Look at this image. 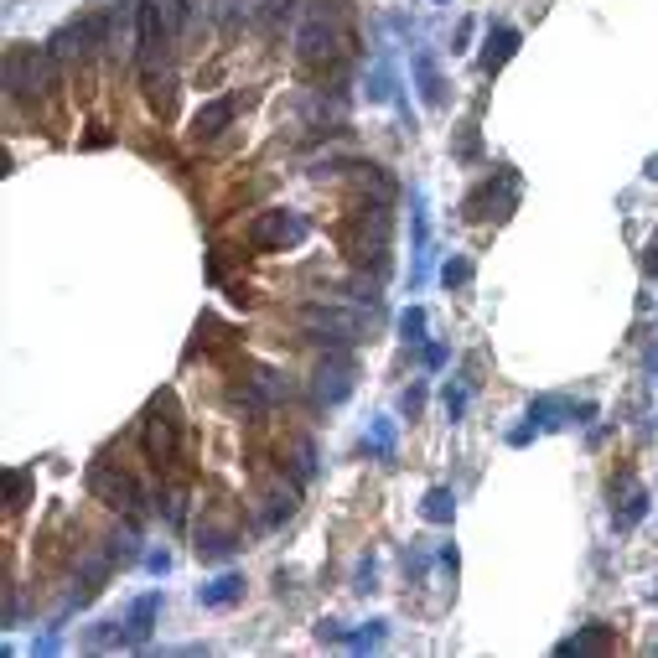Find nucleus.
<instances>
[{"label": "nucleus", "mask_w": 658, "mask_h": 658, "mask_svg": "<svg viewBox=\"0 0 658 658\" xmlns=\"http://www.w3.org/2000/svg\"><path fill=\"white\" fill-rule=\"evenodd\" d=\"M353 57V11L348 0H306L296 11V63L306 73H338Z\"/></svg>", "instance_id": "obj_1"}, {"label": "nucleus", "mask_w": 658, "mask_h": 658, "mask_svg": "<svg viewBox=\"0 0 658 658\" xmlns=\"http://www.w3.org/2000/svg\"><path fill=\"white\" fill-rule=\"evenodd\" d=\"M389 203H373V197H358L353 208L342 213L338 224V249L348 255L358 275H373V280H384L389 275Z\"/></svg>", "instance_id": "obj_2"}, {"label": "nucleus", "mask_w": 658, "mask_h": 658, "mask_svg": "<svg viewBox=\"0 0 658 658\" xmlns=\"http://www.w3.org/2000/svg\"><path fill=\"white\" fill-rule=\"evenodd\" d=\"M57 57L52 47H11L5 52V99H11V110H32V120H47L52 125V99H57Z\"/></svg>", "instance_id": "obj_3"}, {"label": "nucleus", "mask_w": 658, "mask_h": 658, "mask_svg": "<svg viewBox=\"0 0 658 658\" xmlns=\"http://www.w3.org/2000/svg\"><path fill=\"white\" fill-rule=\"evenodd\" d=\"M296 327H301L306 342H321V348H353V342H363V332H369L363 311H342V306H332V301H306L301 311H296Z\"/></svg>", "instance_id": "obj_4"}, {"label": "nucleus", "mask_w": 658, "mask_h": 658, "mask_svg": "<svg viewBox=\"0 0 658 658\" xmlns=\"http://www.w3.org/2000/svg\"><path fill=\"white\" fill-rule=\"evenodd\" d=\"M141 451L156 472H172V466H177L182 415H177V400H172V394H156V400H151V410H145V420H141Z\"/></svg>", "instance_id": "obj_5"}, {"label": "nucleus", "mask_w": 658, "mask_h": 658, "mask_svg": "<svg viewBox=\"0 0 658 658\" xmlns=\"http://www.w3.org/2000/svg\"><path fill=\"white\" fill-rule=\"evenodd\" d=\"M518 208V177H514V166H498V172H487V177L472 187V193L462 197V224H503L508 213Z\"/></svg>", "instance_id": "obj_6"}, {"label": "nucleus", "mask_w": 658, "mask_h": 658, "mask_svg": "<svg viewBox=\"0 0 658 658\" xmlns=\"http://www.w3.org/2000/svg\"><path fill=\"white\" fill-rule=\"evenodd\" d=\"M83 487H89V498L104 503V508H114V514H141V482L130 477L120 462H110V456H99V462H89V472H83Z\"/></svg>", "instance_id": "obj_7"}, {"label": "nucleus", "mask_w": 658, "mask_h": 658, "mask_svg": "<svg viewBox=\"0 0 658 658\" xmlns=\"http://www.w3.org/2000/svg\"><path fill=\"white\" fill-rule=\"evenodd\" d=\"M311 234V224H306L296 208H265L255 213L249 224H244V244L255 249V255H275V249H296V244Z\"/></svg>", "instance_id": "obj_8"}, {"label": "nucleus", "mask_w": 658, "mask_h": 658, "mask_svg": "<svg viewBox=\"0 0 658 658\" xmlns=\"http://www.w3.org/2000/svg\"><path fill=\"white\" fill-rule=\"evenodd\" d=\"M358 384V363L348 348H327V353L317 358V369H311V384H306V400L317 404V410H332V404H342L348 394H353Z\"/></svg>", "instance_id": "obj_9"}, {"label": "nucleus", "mask_w": 658, "mask_h": 658, "mask_svg": "<svg viewBox=\"0 0 658 658\" xmlns=\"http://www.w3.org/2000/svg\"><path fill=\"white\" fill-rule=\"evenodd\" d=\"M244 549V524L228 508H208V514L197 518V555L208 565L228 560V555H239Z\"/></svg>", "instance_id": "obj_10"}, {"label": "nucleus", "mask_w": 658, "mask_h": 658, "mask_svg": "<svg viewBox=\"0 0 658 658\" xmlns=\"http://www.w3.org/2000/svg\"><path fill=\"white\" fill-rule=\"evenodd\" d=\"M642 514H648V493L632 472H622V482H611V518H617V529H632Z\"/></svg>", "instance_id": "obj_11"}, {"label": "nucleus", "mask_w": 658, "mask_h": 658, "mask_svg": "<svg viewBox=\"0 0 658 658\" xmlns=\"http://www.w3.org/2000/svg\"><path fill=\"white\" fill-rule=\"evenodd\" d=\"M239 114V99H208L203 110L193 114V141H218Z\"/></svg>", "instance_id": "obj_12"}, {"label": "nucleus", "mask_w": 658, "mask_h": 658, "mask_svg": "<svg viewBox=\"0 0 658 658\" xmlns=\"http://www.w3.org/2000/svg\"><path fill=\"white\" fill-rule=\"evenodd\" d=\"M518 42H524L518 26H493V32H487V52H482V73L493 78V73H498V68L518 52Z\"/></svg>", "instance_id": "obj_13"}, {"label": "nucleus", "mask_w": 658, "mask_h": 658, "mask_svg": "<svg viewBox=\"0 0 658 658\" xmlns=\"http://www.w3.org/2000/svg\"><path fill=\"white\" fill-rule=\"evenodd\" d=\"M156 617H161V591H145L135 607H130L125 627H130V642H145L151 632H156Z\"/></svg>", "instance_id": "obj_14"}, {"label": "nucleus", "mask_w": 658, "mask_h": 658, "mask_svg": "<svg viewBox=\"0 0 658 658\" xmlns=\"http://www.w3.org/2000/svg\"><path fill=\"white\" fill-rule=\"evenodd\" d=\"M415 83H420V99H425V104H431V110H441V104H446V83H441V73H435V57L431 52H415Z\"/></svg>", "instance_id": "obj_15"}, {"label": "nucleus", "mask_w": 658, "mask_h": 658, "mask_svg": "<svg viewBox=\"0 0 658 658\" xmlns=\"http://www.w3.org/2000/svg\"><path fill=\"white\" fill-rule=\"evenodd\" d=\"M197 601L203 607H234V601H244V576H218L213 586H197Z\"/></svg>", "instance_id": "obj_16"}, {"label": "nucleus", "mask_w": 658, "mask_h": 658, "mask_svg": "<svg viewBox=\"0 0 658 658\" xmlns=\"http://www.w3.org/2000/svg\"><path fill=\"white\" fill-rule=\"evenodd\" d=\"M611 632H617V627L591 622L586 632H576V638H565V642H560V653H601V648L611 642Z\"/></svg>", "instance_id": "obj_17"}, {"label": "nucleus", "mask_w": 658, "mask_h": 658, "mask_svg": "<svg viewBox=\"0 0 658 658\" xmlns=\"http://www.w3.org/2000/svg\"><path fill=\"white\" fill-rule=\"evenodd\" d=\"M420 514L431 518V524H451V514H456V498H451V487H431Z\"/></svg>", "instance_id": "obj_18"}, {"label": "nucleus", "mask_w": 658, "mask_h": 658, "mask_svg": "<svg viewBox=\"0 0 658 658\" xmlns=\"http://www.w3.org/2000/svg\"><path fill=\"white\" fill-rule=\"evenodd\" d=\"M5 493H11V514H21L26 508V498H32V472H5Z\"/></svg>", "instance_id": "obj_19"}, {"label": "nucleus", "mask_w": 658, "mask_h": 658, "mask_svg": "<svg viewBox=\"0 0 658 658\" xmlns=\"http://www.w3.org/2000/svg\"><path fill=\"white\" fill-rule=\"evenodd\" d=\"M466 280H472V259H462V255H451L446 265H441V286L446 290H462Z\"/></svg>", "instance_id": "obj_20"}, {"label": "nucleus", "mask_w": 658, "mask_h": 658, "mask_svg": "<svg viewBox=\"0 0 658 658\" xmlns=\"http://www.w3.org/2000/svg\"><path fill=\"white\" fill-rule=\"evenodd\" d=\"M400 332H404V342H410V348H420V342H425V311H420V306H410V311L400 317Z\"/></svg>", "instance_id": "obj_21"}, {"label": "nucleus", "mask_w": 658, "mask_h": 658, "mask_svg": "<svg viewBox=\"0 0 658 658\" xmlns=\"http://www.w3.org/2000/svg\"><path fill=\"white\" fill-rule=\"evenodd\" d=\"M363 451H373V456H389V451H394V425H389V420H379V425H373V435L363 441Z\"/></svg>", "instance_id": "obj_22"}, {"label": "nucleus", "mask_w": 658, "mask_h": 658, "mask_svg": "<svg viewBox=\"0 0 658 658\" xmlns=\"http://www.w3.org/2000/svg\"><path fill=\"white\" fill-rule=\"evenodd\" d=\"M420 404H425V384H410V389L400 394V410H404L410 420H415V415H420Z\"/></svg>", "instance_id": "obj_23"}, {"label": "nucleus", "mask_w": 658, "mask_h": 658, "mask_svg": "<svg viewBox=\"0 0 658 658\" xmlns=\"http://www.w3.org/2000/svg\"><path fill=\"white\" fill-rule=\"evenodd\" d=\"M462 410H466V389H446V415L462 420Z\"/></svg>", "instance_id": "obj_24"}, {"label": "nucleus", "mask_w": 658, "mask_h": 658, "mask_svg": "<svg viewBox=\"0 0 658 658\" xmlns=\"http://www.w3.org/2000/svg\"><path fill=\"white\" fill-rule=\"evenodd\" d=\"M145 565H151L156 576H166V570H172V555H166V549H151V555H145Z\"/></svg>", "instance_id": "obj_25"}, {"label": "nucleus", "mask_w": 658, "mask_h": 658, "mask_svg": "<svg viewBox=\"0 0 658 658\" xmlns=\"http://www.w3.org/2000/svg\"><path fill=\"white\" fill-rule=\"evenodd\" d=\"M446 342H431V348H425V369H441V363H446Z\"/></svg>", "instance_id": "obj_26"}, {"label": "nucleus", "mask_w": 658, "mask_h": 658, "mask_svg": "<svg viewBox=\"0 0 658 658\" xmlns=\"http://www.w3.org/2000/svg\"><path fill=\"white\" fill-rule=\"evenodd\" d=\"M642 270H648V275H658V234L648 239V249H642Z\"/></svg>", "instance_id": "obj_27"}, {"label": "nucleus", "mask_w": 658, "mask_h": 658, "mask_svg": "<svg viewBox=\"0 0 658 658\" xmlns=\"http://www.w3.org/2000/svg\"><path fill=\"white\" fill-rule=\"evenodd\" d=\"M648 177H653V182H658V161H648Z\"/></svg>", "instance_id": "obj_28"}]
</instances>
